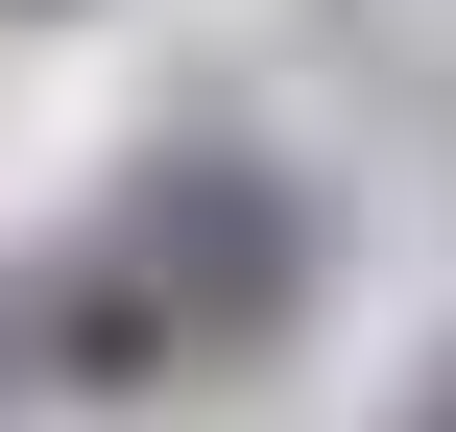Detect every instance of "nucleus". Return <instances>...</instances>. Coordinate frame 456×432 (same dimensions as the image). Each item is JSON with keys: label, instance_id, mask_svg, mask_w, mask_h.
I'll use <instances>...</instances> for the list:
<instances>
[{"label": "nucleus", "instance_id": "1", "mask_svg": "<svg viewBox=\"0 0 456 432\" xmlns=\"http://www.w3.org/2000/svg\"><path fill=\"white\" fill-rule=\"evenodd\" d=\"M0 385H48V409H144V385H192V313H168V265L96 216L72 265H24L0 289Z\"/></svg>", "mask_w": 456, "mask_h": 432}, {"label": "nucleus", "instance_id": "2", "mask_svg": "<svg viewBox=\"0 0 456 432\" xmlns=\"http://www.w3.org/2000/svg\"><path fill=\"white\" fill-rule=\"evenodd\" d=\"M385 432H456V361H433V385H409V409H385Z\"/></svg>", "mask_w": 456, "mask_h": 432}]
</instances>
